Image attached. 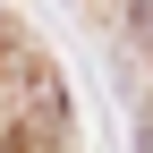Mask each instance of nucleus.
<instances>
[{"label": "nucleus", "instance_id": "obj_2", "mask_svg": "<svg viewBox=\"0 0 153 153\" xmlns=\"http://www.w3.org/2000/svg\"><path fill=\"white\" fill-rule=\"evenodd\" d=\"M145 153H153V136H145Z\"/></svg>", "mask_w": 153, "mask_h": 153}, {"label": "nucleus", "instance_id": "obj_1", "mask_svg": "<svg viewBox=\"0 0 153 153\" xmlns=\"http://www.w3.org/2000/svg\"><path fill=\"white\" fill-rule=\"evenodd\" d=\"M128 26H136V43H153V0H136V9H128Z\"/></svg>", "mask_w": 153, "mask_h": 153}]
</instances>
